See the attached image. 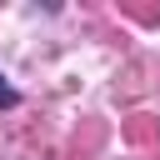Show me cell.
<instances>
[{
  "instance_id": "6da1fadb",
  "label": "cell",
  "mask_w": 160,
  "mask_h": 160,
  "mask_svg": "<svg viewBox=\"0 0 160 160\" xmlns=\"http://www.w3.org/2000/svg\"><path fill=\"white\" fill-rule=\"evenodd\" d=\"M15 100H20V95H15V85H5V75H0V105H5V110H10V105H15Z\"/></svg>"
}]
</instances>
